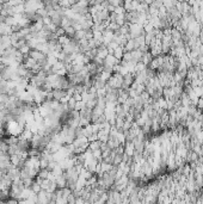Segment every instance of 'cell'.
I'll return each instance as SVG.
<instances>
[{
	"label": "cell",
	"mask_w": 203,
	"mask_h": 204,
	"mask_svg": "<svg viewBox=\"0 0 203 204\" xmlns=\"http://www.w3.org/2000/svg\"><path fill=\"white\" fill-rule=\"evenodd\" d=\"M9 95H6V93H0V104L1 105H5L7 102H9Z\"/></svg>",
	"instance_id": "7"
},
{
	"label": "cell",
	"mask_w": 203,
	"mask_h": 204,
	"mask_svg": "<svg viewBox=\"0 0 203 204\" xmlns=\"http://www.w3.org/2000/svg\"><path fill=\"white\" fill-rule=\"evenodd\" d=\"M55 183H56V186H57L59 189H65V186L67 185V179L65 177V174H62V176L56 178Z\"/></svg>",
	"instance_id": "4"
},
{
	"label": "cell",
	"mask_w": 203,
	"mask_h": 204,
	"mask_svg": "<svg viewBox=\"0 0 203 204\" xmlns=\"http://www.w3.org/2000/svg\"><path fill=\"white\" fill-rule=\"evenodd\" d=\"M32 136H34V134L31 133V130L29 129V128H24V130L22 131V134H20V137H23V138H25V140H27V141H31V138H32Z\"/></svg>",
	"instance_id": "6"
},
{
	"label": "cell",
	"mask_w": 203,
	"mask_h": 204,
	"mask_svg": "<svg viewBox=\"0 0 203 204\" xmlns=\"http://www.w3.org/2000/svg\"><path fill=\"white\" fill-rule=\"evenodd\" d=\"M109 55V50L108 48L104 45V44H102V45H99L98 48H97V57H99V59H102V60H104L107 56Z\"/></svg>",
	"instance_id": "3"
},
{
	"label": "cell",
	"mask_w": 203,
	"mask_h": 204,
	"mask_svg": "<svg viewBox=\"0 0 203 204\" xmlns=\"http://www.w3.org/2000/svg\"><path fill=\"white\" fill-rule=\"evenodd\" d=\"M124 53H125V52H124V48H123V47H117V48L114 50V54L112 55H114L117 60H120V61H121L122 59H123V55H124Z\"/></svg>",
	"instance_id": "5"
},
{
	"label": "cell",
	"mask_w": 203,
	"mask_h": 204,
	"mask_svg": "<svg viewBox=\"0 0 203 204\" xmlns=\"http://www.w3.org/2000/svg\"><path fill=\"white\" fill-rule=\"evenodd\" d=\"M123 153H124V155H127L128 158H133V155H134V153H135L134 143L127 141V142L123 145Z\"/></svg>",
	"instance_id": "1"
},
{
	"label": "cell",
	"mask_w": 203,
	"mask_h": 204,
	"mask_svg": "<svg viewBox=\"0 0 203 204\" xmlns=\"http://www.w3.org/2000/svg\"><path fill=\"white\" fill-rule=\"evenodd\" d=\"M120 60H117L114 55H111V54H109L105 59H104V65L103 66H108V67H111V68H114V67H116L117 65H120Z\"/></svg>",
	"instance_id": "2"
}]
</instances>
